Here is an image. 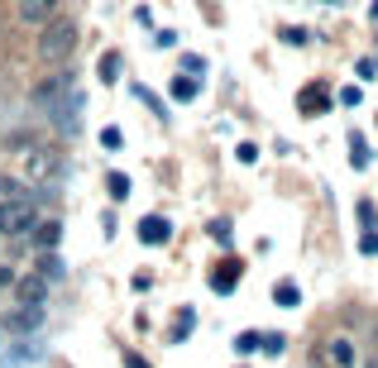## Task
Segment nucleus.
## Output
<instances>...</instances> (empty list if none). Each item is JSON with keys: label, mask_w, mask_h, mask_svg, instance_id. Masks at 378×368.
I'll list each match as a JSON object with an SVG mask.
<instances>
[{"label": "nucleus", "mask_w": 378, "mask_h": 368, "mask_svg": "<svg viewBox=\"0 0 378 368\" xmlns=\"http://www.w3.org/2000/svg\"><path fill=\"white\" fill-rule=\"evenodd\" d=\"M235 278H240V263H225V268H216V278H211V282L225 292V287H235Z\"/></svg>", "instance_id": "obj_12"}, {"label": "nucleus", "mask_w": 378, "mask_h": 368, "mask_svg": "<svg viewBox=\"0 0 378 368\" xmlns=\"http://www.w3.org/2000/svg\"><path fill=\"white\" fill-rule=\"evenodd\" d=\"M53 177H58V158L43 144H34L25 154V182H53Z\"/></svg>", "instance_id": "obj_3"}, {"label": "nucleus", "mask_w": 378, "mask_h": 368, "mask_svg": "<svg viewBox=\"0 0 378 368\" xmlns=\"http://www.w3.org/2000/svg\"><path fill=\"white\" fill-rule=\"evenodd\" d=\"M72 48H77V25L72 20H43V29H39V57L43 62H67Z\"/></svg>", "instance_id": "obj_1"}, {"label": "nucleus", "mask_w": 378, "mask_h": 368, "mask_svg": "<svg viewBox=\"0 0 378 368\" xmlns=\"http://www.w3.org/2000/svg\"><path fill=\"white\" fill-rule=\"evenodd\" d=\"M15 287H20V301H34V306H39L43 297H48V287H43V278H25V282H15Z\"/></svg>", "instance_id": "obj_9"}, {"label": "nucleus", "mask_w": 378, "mask_h": 368, "mask_svg": "<svg viewBox=\"0 0 378 368\" xmlns=\"http://www.w3.org/2000/svg\"><path fill=\"white\" fill-rule=\"evenodd\" d=\"M325 359H330V368H354L359 364V354H354V344L345 340V335H330V340H325Z\"/></svg>", "instance_id": "obj_6"}, {"label": "nucleus", "mask_w": 378, "mask_h": 368, "mask_svg": "<svg viewBox=\"0 0 378 368\" xmlns=\"http://www.w3.org/2000/svg\"><path fill=\"white\" fill-rule=\"evenodd\" d=\"M58 5L62 0H15V15L25 20V25H43V20H53Z\"/></svg>", "instance_id": "obj_4"}, {"label": "nucleus", "mask_w": 378, "mask_h": 368, "mask_svg": "<svg viewBox=\"0 0 378 368\" xmlns=\"http://www.w3.org/2000/svg\"><path fill=\"white\" fill-rule=\"evenodd\" d=\"M110 196H115V201L130 196V177H125V172H110Z\"/></svg>", "instance_id": "obj_14"}, {"label": "nucleus", "mask_w": 378, "mask_h": 368, "mask_svg": "<svg viewBox=\"0 0 378 368\" xmlns=\"http://www.w3.org/2000/svg\"><path fill=\"white\" fill-rule=\"evenodd\" d=\"M58 96H67V77H43L34 91H29V101L39 105V110H53Z\"/></svg>", "instance_id": "obj_5"}, {"label": "nucleus", "mask_w": 378, "mask_h": 368, "mask_svg": "<svg viewBox=\"0 0 378 368\" xmlns=\"http://www.w3.org/2000/svg\"><path fill=\"white\" fill-rule=\"evenodd\" d=\"M0 287H15V273L10 268H0Z\"/></svg>", "instance_id": "obj_17"}, {"label": "nucleus", "mask_w": 378, "mask_h": 368, "mask_svg": "<svg viewBox=\"0 0 378 368\" xmlns=\"http://www.w3.org/2000/svg\"><path fill=\"white\" fill-rule=\"evenodd\" d=\"M369 368H378V364H369Z\"/></svg>", "instance_id": "obj_19"}, {"label": "nucleus", "mask_w": 378, "mask_h": 368, "mask_svg": "<svg viewBox=\"0 0 378 368\" xmlns=\"http://www.w3.org/2000/svg\"><path fill=\"white\" fill-rule=\"evenodd\" d=\"M191 96H196V77H182L177 72L173 77V101H191Z\"/></svg>", "instance_id": "obj_10"}, {"label": "nucleus", "mask_w": 378, "mask_h": 368, "mask_svg": "<svg viewBox=\"0 0 378 368\" xmlns=\"http://www.w3.org/2000/svg\"><path fill=\"white\" fill-rule=\"evenodd\" d=\"M235 158H240V163H254V158H259V149H254V144H240V149H235Z\"/></svg>", "instance_id": "obj_16"}, {"label": "nucleus", "mask_w": 378, "mask_h": 368, "mask_svg": "<svg viewBox=\"0 0 378 368\" xmlns=\"http://www.w3.org/2000/svg\"><path fill=\"white\" fill-rule=\"evenodd\" d=\"M125 364H130V368H149L144 359H139V354H125Z\"/></svg>", "instance_id": "obj_18"}, {"label": "nucleus", "mask_w": 378, "mask_h": 368, "mask_svg": "<svg viewBox=\"0 0 378 368\" xmlns=\"http://www.w3.org/2000/svg\"><path fill=\"white\" fill-rule=\"evenodd\" d=\"M34 225H39V210L29 206V196L0 201V235H29Z\"/></svg>", "instance_id": "obj_2"}, {"label": "nucleus", "mask_w": 378, "mask_h": 368, "mask_svg": "<svg viewBox=\"0 0 378 368\" xmlns=\"http://www.w3.org/2000/svg\"><path fill=\"white\" fill-rule=\"evenodd\" d=\"M139 239H144V244H168V239H173V225H168L163 215H144V220H139Z\"/></svg>", "instance_id": "obj_7"}, {"label": "nucleus", "mask_w": 378, "mask_h": 368, "mask_svg": "<svg viewBox=\"0 0 378 368\" xmlns=\"http://www.w3.org/2000/svg\"><path fill=\"white\" fill-rule=\"evenodd\" d=\"M29 235H34V249L53 254V249H58V239H62V225H58V220H39V225H34Z\"/></svg>", "instance_id": "obj_8"}, {"label": "nucleus", "mask_w": 378, "mask_h": 368, "mask_svg": "<svg viewBox=\"0 0 378 368\" xmlns=\"http://www.w3.org/2000/svg\"><path fill=\"white\" fill-rule=\"evenodd\" d=\"M273 301H278V306H297V301H302L297 282H278V292H273Z\"/></svg>", "instance_id": "obj_11"}, {"label": "nucleus", "mask_w": 378, "mask_h": 368, "mask_svg": "<svg viewBox=\"0 0 378 368\" xmlns=\"http://www.w3.org/2000/svg\"><path fill=\"white\" fill-rule=\"evenodd\" d=\"M96 72H101V81H115V77H120V53H106Z\"/></svg>", "instance_id": "obj_13"}, {"label": "nucleus", "mask_w": 378, "mask_h": 368, "mask_svg": "<svg viewBox=\"0 0 378 368\" xmlns=\"http://www.w3.org/2000/svg\"><path fill=\"white\" fill-rule=\"evenodd\" d=\"M101 144H106V149H120V144H125V134L115 130V125H106V134H101Z\"/></svg>", "instance_id": "obj_15"}]
</instances>
